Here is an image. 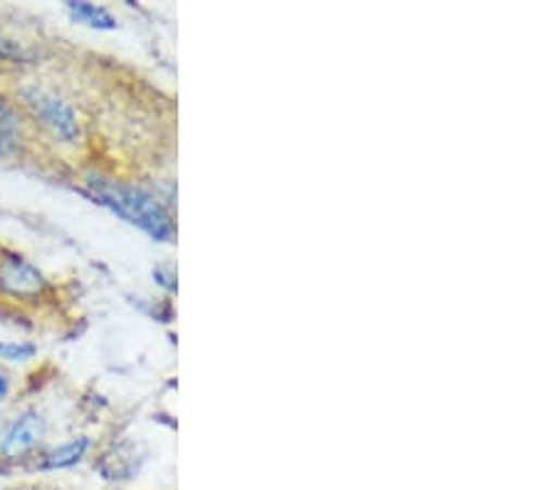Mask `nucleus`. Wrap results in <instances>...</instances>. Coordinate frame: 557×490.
<instances>
[{
	"mask_svg": "<svg viewBox=\"0 0 557 490\" xmlns=\"http://www.w3.org/2000/svg\"><path fill=\"white\" fill-rule=\"evenodd\" d=\"M55 298V285L21 253H0V302L15 307H40Z\"/></svg>",
	"mask_w": 557,
	"mask_h": 490,
	"instance_id": "7ed1b4c3",
	"label": "nucleus"
},
{
	"mask_svg": "<svg viewBox=\"0 0 557 490\" xmlns=\"http://www.w3.org/2000/svg\"><path fill=\"white\" fill-rule=\"evenodd\" d=\"M95 468L100 470L104 480H129L134 478V474H139L141 458L137 449H134V443H122L104 451L100 461L95 463Z\"/></svg>",
	"mask_w": 557,
	"mask_h": 490,
	"instance_id": "0eeeda50",
	"label": "nucleus"
},
{
	"mask_svg": "<svg viewBox=\"0 0 557 490\" xmlns=\"http://www.w3.org/2000/svg\"><path fill=\"white\" fill-rule=\"evenodd\" d=\"M0 490H5V488H0Z\"/></svg>",
	"mask_w": 557,
	"mask_h": 490,
	"instance_id": "ddd939ff",
	"label": "nucleus"
},
{
	"mask_svg": "<svg viewBox=\"0 0 557 490\" xmlns=\"http://www.w3.org/2000/svg\"><path fill=\"white\" fill-rule=\"evenodd\" d=\"M8 394H11V374L0 369V401H5Z\"/></svg>",
	"mask_w": 557,
	"mask_h": 490,
	"instance_id": "f8f14e48",
	"label": "nucleus"
},
{
	"mask_svg": "<svg viewBox=\"0 0 557 490\" xmlns=\"http://www.w3.org/2000/svg\"><path fill=\"white\" fill-rule=\"evenodd\" d=\"M13 100L21 106L28 124L42 129L55 145L77 149L85 141V127L83 120H79V112L62 95L42 85H23Z\"/></svg>",
	"mask_w": 557,
	"mask_h": 490,
	"instance_id": "f03ea898",
	"label": "nucleus"
},
{
	"mask_svg": "<svg viewBox=\"0 0 557 490\" xmlns=\"http://www.w3.org/2000/svg\"><path fill=\"white\" fill-rule=\"evenodd\" d=\"M154 282L159 285V288H164L169 296H174V292L178 290V282H176V267L174 265H157L154 267Z\"/></svg>",
	"mask_w": 557,
	"mask_h": 490,
	"instance_id": "9b49d317",
	"label": "nucleus"
},
{
	"mask_svg": "<svg viewBox=\"0 0 557 490\" xmlns=\"http://www.w3.org/2000/svg\"><path fill=\"white\" fill-rule=\"evenodd\" d=\"M83 193L89 196L97 206L107 209L116 218L139 228L154 243H176L174 213L154 191L107 174H87L83 178Z\"/></svg>",
	"mask_w": 557,
	"mask_h": 490,
	"instance_id": "f257e3e1",
	"label": "nucleus"
},
{
	"mask_svg": "<svg viewBox=\"0 0 557 490\" xmlns=\"http://www.w3.org/2000/svg\"><path fill=\"white\" fill-rule=\"evenodd\" d=\"M33 62H35V55L28 45H23L21 40H13L0 33V65L21 67V65H33Z\"/></svg>",
	"mask_w": 557,
	"mask_h": 490,
	"instance_id": "1a4fd4ad",
	"label": "nucleus"
},
{
	"mask_svg": "<svg viewBox=\"0 0 557 490\" xmlns=\"http://www.w3.org/2000/svg\"><path fill=\"white\" fill-rule=\"evenodd\" d=\"M65 11L70 15L72 23L83 25V28L89 30H116V17L107 5H97V3H87V0H70L65 5Z\"/></svg>",
	"mask_w": 557,
	"mask_h": 490,
	"instance_id": "6e6552de",
	"label": "nucleus"
},
{
	"mask_svg": "<svg viewBox=\"0 0 557 490\" xmlns=\"http://www.w3.org/2000/svg\"><path fill=\"white\" fill-rule=\"evenodd\" d=\"M48 439V418L38 409H25L0 436V461H33Z\"/></svg>",
	"mask_w": 557,
	"mask_h": 490,
	"instance_id": "20e7f679",
	"label": "nucleus"
},
{
	"mask_svg": "<svg viewBox=\"0 0 557 490\" xmlns=\"http://www.w3.org/2000/svg\"><path fill=\"white\" fill-rule=\"evenodd\" d=\"M92 451V439L89 436H75V439L62 441L50 449H42L38 456L33 458L35 470H67L77 463L87 458V453Z\"/></svg>",
	"mask_w": 557,
	"mask_h": 490,
	"instance_id": "423d86ee",
	"label": "nucleus"
},
{
	"mask_svg": "<svg viewBox=\"0 0 557 490\" xmlns=\"http://www.w3.org/2000/svg\"><path fill=\"white\" fill-rule=\"evenodd\" d=\"M28 147V120L13 97L0 92V162L17 159Z\"/></svg>",
	"mask_w": 557,
	"mask_h": 490,
	"instance_id": "39448f33",
	"label": "nucleus"
},
{
	"mask_svg": "<svg viewBox=\"0 0 557 490\" xmlns=\"http://www.w3.org/2000/svg\"><path fill=\"white\" fill-rule=\"evenodd\" d=\"M38 356V344L28 340H0V360L3 362H30Z\"/></svg>",
	"mask_w": 557,
	"mask_h": 490,
	"instance_id": "9d476101",
	"label": "nucleus"
}]
</instances>
